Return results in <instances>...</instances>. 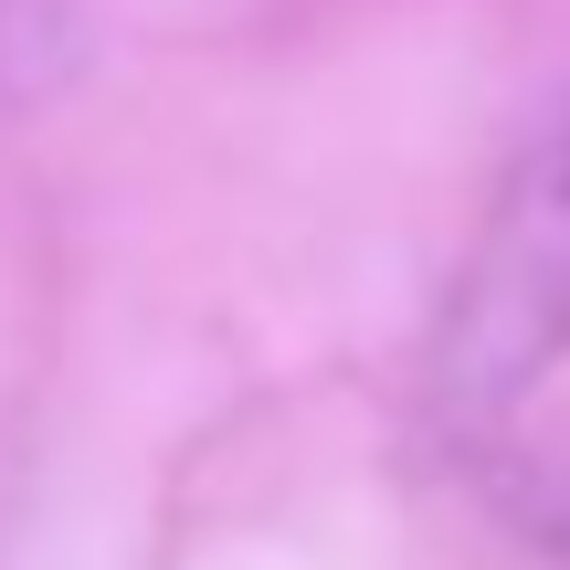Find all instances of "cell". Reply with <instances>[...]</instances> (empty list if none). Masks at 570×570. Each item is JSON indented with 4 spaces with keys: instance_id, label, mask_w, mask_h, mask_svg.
<instances>
[{
    "instance_id": "obj_2",
    "label": "cell",
    "mask_w": 570,
    "mask_h": 570,
    "mask_svg": "<svg viewBox=\"0 0 570 570\" xmlns=\"http://www.w3.org/2000/svg\"><path fill=\"white\" fill-rule=\"evenodd\" d=\"M63 63V11L53 0H0V85H42Z\"/></svg>"
},
{
    "instance_id": "obj_1",
    "label": "cell",
    "mask_w": 570,
    "mask_h": 570,
    "mask_svg": "<svg viewBox=\"0 0 570 570\" xmlns=\"http://www.w3.org/2000/svg\"><path fill=\"white\" fill-rule=\"evenodd\" d=\"M560 348H570V117H560V138L518 169L508 212L487 223L465 285H454L444 370H433L444 423H487V412H508Z\"/></svg>"
},
{
    "instance_id": "obj_3",
    "label": "cell",
    "mask_w": 570,
    "mask_h": 570,
    "mask_svg": "<svg viewBox=\"0 0 570 570\" xmlns=\"http://www.w3.org/2000/svg\"><path fill=\"white\" fill-rule=\"evenodd\" d=\"M539 539H550V550L570 560V497H539Z\"/></svg>"
}]
</instances>
